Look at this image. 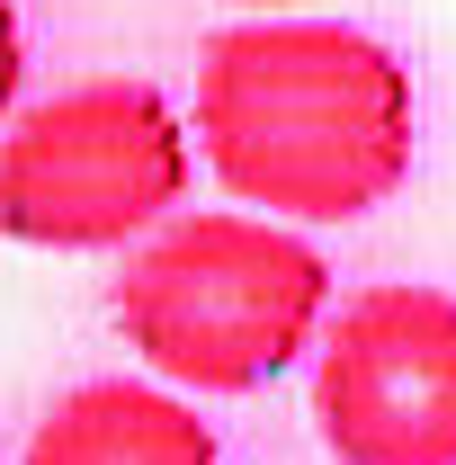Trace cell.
<instances>
[{"label": "cell", "mask_w": 456, "mask_h": 465, "mask_svg": "<svg viewBox=\"0 0 456 465\" xmlns=\"http://www.w3.org/2000/svg\"><path fill=\"white\" fill-rule=\"evenodd\" d=\"M27 465H224V457H215V430L197 420V403L134 385V376H99V385H72L36 420Z\"/></svg>", "instance_id": "5b68a950"}, {"label": "cell", "mask_w": 456, "mask_h": 465, "mask_svg": "<svg viewBox=\"0 0 456 465\" xmlns=\"http://www.w3.org/2000/svg\"><path fill=\"white\" fill-rule=\"evenodd\" d=\"M188 197V134L153 81H81L0 125V232L116 251Z\"/></svg>", "instance_id": "3957f363"}, {"label": "cell", "mask_w": 456, "mask_h": 465, "mask_svg": "<svg viewBox=\"0 0 456 465\" xmlns=\"http://www.w3.org/2000/svg\"><path fill=\"white\" fill-rule=\"evenodd\" d=\"M313 420L341 465H456V295L421 278L349 295L313 358Z\"/></svg>", "instance_id": "277c9868"}, {"label": "cell", "mask_w": 456, "mask_h": 465, "mask_svg": "<svg viewBox=\"0 0 456 465\" xmlns=\"http://www.w3.org/2000/svg\"><path fill=\"white\" fill-rule=\"evenodd\" d=\"M108 304L153 376L188 394H260L313 349L332 269L286 224L215 206V215H171L125 260Z\"/></svg>", "instance_id": "7a4b0ae2"}, {"label": "cell", "mask_w": 456, "mask_h": 465, "mask_svg": "<svg viewBox=\"0 0 456 465\" xmlns=\"http://www.w3.org/2000/svg\"><path fill=\"white\" fill-rule=\"evenodd\" d=\"M18 72H27V45H18V9L0 0V116H9V99H18Z\"/></svg>", "instance_id": "8992f818"}, {"label": "cell", "mask_w": 456, "mask_h": 465, "mask_svg": "<svg viewBox=\"0 0 456 465\" xmlns=\"http://www.w3.org/2000/svg\"><path fill=\"white\" fill-rule=\"evenodd\" d=\"M242 9H304V0H242Z\"/></svg>", "instance_id": "52a82bcc"}, {"label": "cell", "mask_w": 456, "mask_h": 465, "mask_svg": "<svg viewBox=\"0 0 456 465\" xmlns=\"http://www.w3.org/2000/svg\"><path fill=\"white\" fill-rule=\"evenodd\" d=\"M411 72L341 18H251L197 63V153L269 224H349L411 179Z\"/></svg>", "instance_id": "6da1fadb"}]
</instances>
